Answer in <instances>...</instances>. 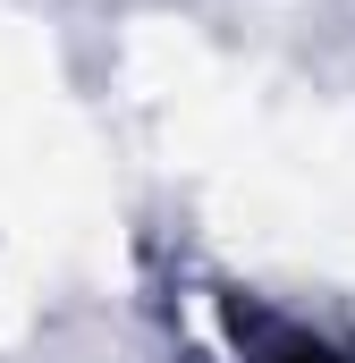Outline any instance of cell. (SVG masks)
<instances>
[{"label": "cell", "mask_w": 355, "mask_h": 363, "mask_svg": "<svg viewBox=\"0 0 355 363\" xmlns=\"http://www.w3.org/2000/svg\"><path fill=\"white\" fill-rule=\"evenodd\" d=\"M229 330H237L246 363H355V347L305 330V321H279V313H263V304H229Z\"/></svg>", "instance_id": "6da1fadb"}]
</instances>
